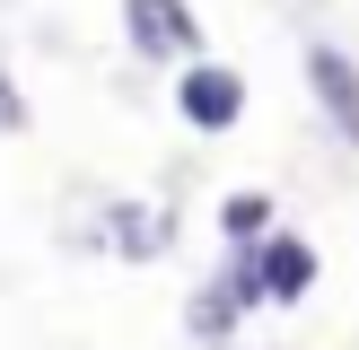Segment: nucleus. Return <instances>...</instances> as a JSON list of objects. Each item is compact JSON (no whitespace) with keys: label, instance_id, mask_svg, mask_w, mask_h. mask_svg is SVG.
<instances>
[{"label":"nucleus","instance_id":"7","mask_svg":"<svg viewBox=\"0 0 359 350\" xmlns=\"http://www.w3.org/2000/svg\"><path fill=\"white\" fill-rule=\"evenodd\" d=\"M9 114H18V105H9V88H0V122H9Z\"/></svg>","mask_w":359,"mask_h":350},{"label":"nucleus","instance_id":"6","mask_svg":"<svg viewBox=\"0 0 359 350\" xmlns=\"http://www.w3.org/2000/svg\"><path fill=\"white\" fill-rule=\"evenodd\" d=\"M219 227H228L237 245H263V227H272V202H263V192H237V202L219 210Z\"/></svg>","mask_w":359,"mask_h":350},{"label":"nucleus","instance_id":"2","mask_svg":"<svg viewBox=\"0 0 359 350\" xmlns=\"http://www.w3.org/2000/svg\"><path fill=\"white\" fill-rule=\"evenodd\" d=\"M175 105H184V122H202V132H228V122L245 114V79L219 62H193L184 79H175Z\"/></svg>","mask_w":359,"mask_h":350},{"label":"nucleus","instance_id":"1","mask_svg":"<svg viewBox=\"0 0 359 350\" xmlns=\"http://www.w3.org/2000/svg\"><path fill=\"white\" fill-rule=\"evenodd\" d=\"M123 27H132V52H149V62H193L202 52V27H193L184 0H123Z\"/></svg>","mask_w":359,"mask_h":350},{"label":"nucleus","instance_id":"3","mask_svg":"<svg viewBox=\"0 0 359 350\" xmlns=\"http://www.w3.org/2000/svg\"><path fill=\"white\" fill-rule=\"evenodd\" d=\"M255 262H263V298L272 307H290V298L316 289V245H298V237H263Z\"/></svg>","mask_w":359,"mask_h":350},{"label":"nucleus","instance_id":"4","mask_svg":"<svg viewBox=\"0 0 359 350\" xmlns=\"http://www.w3.org/2000/svg\"><path fill=\"white\" fill-rule=\"evenodd\" d=\"M307 79H316V105H325V114L359 140V70H351L333 44H316V52H307Z\"/></svg>","mask_w":359,"mask_h":350},{"label":"nucleus","instance_id":"5","mask_svg":"<svg viewBox=\"0 0 359 350\" xmlns=\"http://www.w3.org/2000/svg\"><path fill=\"white\" fill-rule=\"evenodd\" d=\"M114 245L158 254V245H167V210H114Z\"/></svg>","mask_w":359,"mask_h":350}]
</instances>
